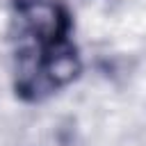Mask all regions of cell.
I'll list each match as a JSON object with an SVG mask.
<instances>
[{
	"label": "cell",
	"mask_w": 146,
	"mask_h": 146,
	"mask_svg": "<svg viewBox=\"0 0 146 146\" xmlns=\"http://www.w3.org/2000/svg\"><path fill=\"white\" fill-rule=\"evenodd\" d=\"M82 73V59L73 41L57 46H23L16 55L14 91L25 103H39L75 82Z\"/></svg>",
	"instance_id": "obj_1"
},
{
	"label": "cell",
	"mask_w": 146,
	"mask_h": 146,
	"mask_svg": "<svg viewBox=\"0 0 146 146\" xmlns=\"http://www.w3.org/2000/svg\"><path fill=\"white\" fill-rule=\"evenodd\" d=\"M14 21L18 23V34L25 36L27 46H57L71 41L73 18L71 11L52 0H18Z\"/></svg>",
	"instance_id": "obj_2"
}]
</instances>
